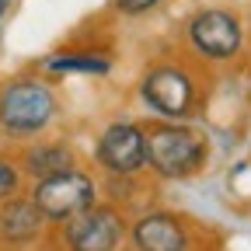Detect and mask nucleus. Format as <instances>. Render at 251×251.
<instances>
[{
    "label": "nucleus",
    "mask_w": 251,
    "mask_h": 251,
    "mask_svg": "<svg viewBox=\"0 0 251 251\" xmlns=\"http://www.w3.org/2000/svg\"><path fill=\"white\" fill-rule=\"evenodd\" d=\"M143 143H147V168L161 181H188L202 175L209 164V140L202 129L188 122L157 119L143 126Z\"/></svg>",
    "instance_id": "1"
},
{
    "label": "nucleus",
    "mask_w": 251,
    "mask_h": 251,
    "mask_svg": "<svg viewBox=\"0 0 251 251\" xmlns=\"http://www.w3.org/2000/svg\"><path fill=\"white\" fill-rule=\"evenodd\" d=\"M59 112L56 87L46 77H11L0 84V136L11 143L39 140Z\"/></svg>",
    "instance_id": "2"
},
{
    "label": "nucleus",
    "mask_w": 251,
    "mask_h": 251,
    "mask_svg": "<svg viewBox=\"0 0 251 251\" xmlns=\"http://www.w3.org/2000/svg\"><path fill=\"white\" fill-rule=\"evenodd\" d=\"M136 98L147 112L164 122H188L202 108V87L196 70L181 59L150 63L136 84Z\"/></svg>",
    "instance_id": "3"
},
{
    "label": "nucleus",
    "mask_w": 251,
    "mask_h": 251,
    "mask_svg": "<svg viewBox=\"0 0 251 251\" xmlns=\"http://www.w3.org/2000/svg\"><path fill=\"white\" fill-rule=\"evenodd\" d=\"M101 185L91 171H84L80 164L70 171H59L49 178H35L28 185V199L35 202V209L42 213V220L49 227H59L80 209H87L91 202H98Z\"/></svg>",
    "instance_id": "4"
},
{
    "label": "nucleus",
    "mask_w": 251,
    "mask_h": 251,
    "mask_svg": "<svg viewBox=\"0 0 251 251\" xmlns=\"http://www.w3.org/2000/svg\"><path fill=\"white\" fill-rule=\"evenodd\" d=\"M185 46L199 63H230L244 52V21L230 7H202L185 25Z\"/></svg>",
    "instance_id": "5"
},
{
    "label": "nucleus",
    "mask_w": 251,
    "mask_h": 251,
    "mask_svg": "<svg viewBox=\"0 0 251 251\" xmlns=\"http://www.w3.org/2000/svg\"><path fill=\"white\" fill-rule=\"evenodd\" d=\"M126 216L115 202H91L56 227V241L63 251H122L126 248Z\"/></svg>",
    "instance_id": "6"
},
{
    "label": "nucleus",
    "mask_w": 251,
    "mask_h": 251,
    "mask_svg": "<svg viewBox=\"0 0 251 251\" xmlns=\"http://www.w3.org/2000/svg\"><path fill=\"white\" fill-rule=\"evenodd\" d=\"M94 168L108 178H136L147 171L143 126L129 119H115L94 140Z\"/></svg>",
    "instance_id": "7"
},
{
    "label": "nucleus",
    "mask_w": 251,
    "mask_h": 251,
    "mask_svg": "<svg viewBox=\"0 0 251 251\" xmlns=\"http://www.w3.org/2000/svg\"><path fill=\"white\" fill-rule=\"evenodd\" d=\"M126 248L129 251H192V227L181 213L143 209L126 230Z\"/></svg>",
    "instance_id": "8"
},
{
    "label": "nucleus",
    "mask_w": 251,
    "mask_h": 251,
    "mask_svg": "<svg viewBox=\"0 0 251 251\" xmlns=\"http://www.w3.org/2000/svg\"><path fill=\"white\" fill-rule=\"evenodd\" d=\"M46 220L42 213L35 209V202L28 199V192H18L14 199L0 202V244L11 248V251H21V248H31L39 244L42 234H46Z\"/></svg>",
    "instance_id": "9"
},
{
    "label": "nucleus",
    "mask_w": 251,
    "mask_h": 251,
    "mask_svg": "<svg viewBox=\"0 0 251 251\" xmlns=\"http://www.w3.org/2000/svg\"><path fill=\"white\" fill-rule=\"evenodd\" d=\"M18 168L25 178H49V175H59V171H70L77 168V153L70 143L63 140H28L18 153Z\"/></svg>",
    "instance_id": "10"
},
{
    "label": "nucleus",
    "mask_w": 251,
    "mask_h": 251,
    "mask_svg": "<svg viewBox=\"0 0 251 251\" xmlns=\"http://www.w3.org/2000/svg\"><path fill=\"white\" fill-rule=\"evenodd\" d=\"M112 56L105 52H52L42 63L46 77H70V74H84V77H108L112 74Z\"/></svg>",
    "instance_id": "11"
},
{
    "label": "nucleus",
    "mask_w": 251,
    "mask_h": 251,
    "mask_svg": "<svg viewBox=\"0 0 251 251\" xmlns=\"http://www.w3.org/2000/svg\"><path fill=\"white\" fill-rule=\"evenodd\" d=\"M21 188H25V175H21L18 161H14V157H4V153H0V202L14 199Z\"/></svg>",
    "instance_id": "12"
},
{
    "label": "nucleus",
    "mask_w": 251,
    "mask_h": 251,
    "mask_svg": "<svg viewBox=\"0 0 251 251\" xmlns=\"http://www.w3.org/2000/svg\"><path fill=\"white\" fill-rule=\"evenodd\" d=\"M115 4V11L119 14H126V18H140V14H147V11H153L161 0H112Z\"/></svg>",
    "instance_id": "13"
},
{
    "label": "nucleus",
    "mask_w": 251,
    "mask_h": 251,
    "mask_svg": "<svg viewBox=\"0 0 251 251\" xmlns=\"http://www.w3.org/2000/svg\"><path fill=\"white\" fill-rule=\"evenodd\" d=\"M244 49L251 52V31H248V35H244Z\"/></svg>",
    "instance_id": "14"
},
{
    "label": "nucleus",
    "mask_w": 251,
    "mask_h": 251,
    "mask_svg": "<svg viewBox=\"0 0 251 251\" xmlns=\"http://www.w3.org/2000/svg\"><path fill=\"white\" fill-rule=\"evenodd\" d=\"M0 46H4V21H0Z\"/></svg>",
    "instance_id": "15"
}]
</instances>
